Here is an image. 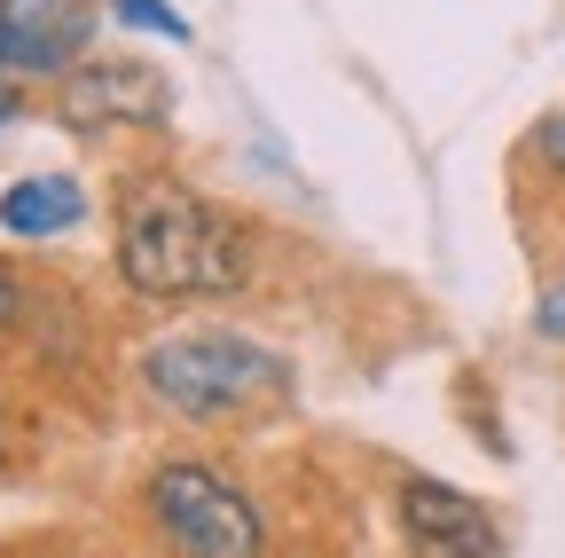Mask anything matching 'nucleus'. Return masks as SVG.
Returning a JSON list of instances; mask_svg holds the SVG:
<instances>
[{"instance_id":"11","label":"nucleus","mask_w":565,"mask_h":558,"mask_svg":"<svg viewBox=\"0 0 565 558\" xmlns=\"http://www.w3.org/2000/svg\"><path fill=\"white\" fill-rule=\"evenodd\" d=\"M17 323V284H9V267H0V330Z\"/></svg>"},{"instance_id":"6","label":"nucleus","mask_w":565,"mask_h":558,"mask_svg":"<svg viewBox=\"0 0 565 558\" xmlns=\"http://www.w3.org/2000/svg\"><path fill=\"white\" fill-rule=\"evenodd\" d=\"M103 0H0V55L17 80H63L95 55Z\"/></svg>"},{"instance_id":"5","label":"nucleus","mask_w":565,"mask_h":558,"mask_svg":"<svg viewBox=\"0 0 565 558\" xmlns=\"http://www.w3.org/2000/svg\"><path fill=\"white\" fill-rule=\"evenodd\" d=\"M393 512H401V535L416 558H503V527L479 496L433 480V472H401L393 487Z\"/></svg>"},{"instance_id":"9","label":"nucleus","mask_w":565,"mask_h":558,"mask_svg":"<svg viewBox=\"0 0 565 558\" xmlns=\"http://www.w3.org/2000/svg\"><path fill=\"white\" fill-rule=\"evenodd\" d=\"M526 158H534L542 173H565V110H550V118L526 134Z\"/></svg>"},{"instance_id":"3","label":"nucleus","mask_w":565,"mask_h":558,"mask_svg":"<svg viewBox=\"0 0 565 558\" xmlns=\"http://www.w3.org/2000/svg\"><path fill=\"white\" fill-rule=\"evenodd\" d=\"M141 519L173 558H267V519L228 472L173 456L141 480Z\"/></svg>"},{"instance_id":"12","label":"nucleus","mask_w":565,"mask_h":558,"mask_svg":"<svg viewBox=\"0 0 565 558\" xmlns=\"http://www.w3.org/2000/svg\"><path fill=\"white\" fill-rule=\"evenodd\" d=\"M9 118H17V95H0V126H9Z\"/></svg>"},{"instance_id":"7","label":"nucleus","mask_w":565,"mask_h":558,"mask_svg":"<svg viewBox=\"0 0 565 558\" xmlns=\"http://www.w3.org/2000/svg\"><path fill=\"white\" fill-rule=\"evenodd\" d=\"M87 221V189L71 173H24L0 189V229H9L17 244H47V236H71Z\"/></svg>"},{"instance_id":"1","label":"nucleus","mask_w":565,"mask_h":558,"mask_svg":"<svg viewBox=\"0 0 565 558\" xmlns=\"http://www.w3.org/2000/svg\"><path fill=\"white\" fill-rule=\"evenodd\" d=\"M118 275L141 299H228L244 284V244L221 204H204L173 166H134L110 197Z\"/></svg>"},{"instance_id":"2","label":"nucleus","mask_w":565,"mask_h":558,"mask_svg":"<svg viewBox=\"0 0 565 558\" xmlns=\"http://www.w3.org/2000/svg\"><path fill=\"white\" fill-rule=\"evenodd\" d=\"M141 386L173 417H244L291 386L282 355H267L259 338L236 330H173L141 355Z\"/></svg>"},{"instance_id":"13","label":"nucleus","mask_w":565,"mask_h":558,"mask_svg":"<svg viewBox=\"0 0 565 558\" xmlns=\"http://www.w3.org/2000/svg\"><path fill=\"white\" fill-rule=\"evenodd\" d=\"M0 72H9V55H0Z\"/></svg>"},{"instance_id":"10","label":"nucleus","mask_w":565,"mask_h":558,"mask_svg":"<svg viewBox=\"0 0 565 558\" xmlns=\"http://www.w3.org/2000/svg\"><path fill=\"white\" fill-rule=\"evenodd\" d=\"M534 330H542V338H565V275H557L550 292H542V307H534Z\"/></svg>"},{"instance_id":"8","label":"nucleus","mask_w":565,"mask_h":558,"mask_svg":"<svg viewBox=\"0 0 565 558\" xmlns=\"http://www.w3.org/2000/svg\"><path fill=\"white\" fill-rule=\"evenodd\" d=\"M110 17L126 24V32H150V40H173V48H189L196 32H189V17L181 9H166V0H110Z\"/></svg>"},{"instance_id":"4","label":"nucleus","mask_w":565,"mask_h":558,"mask_svg":"<svg viewBox=\"0 0 565 558\" xmlns=\"http://www.w3.org/2000/svg\"><path fill=\"white\" fill-rule=\"evenodd\" d=\"M55 118L103 134V126H166L173 118V80L141 55H87L55 80Z\"/></svg>"}]
</instances>
